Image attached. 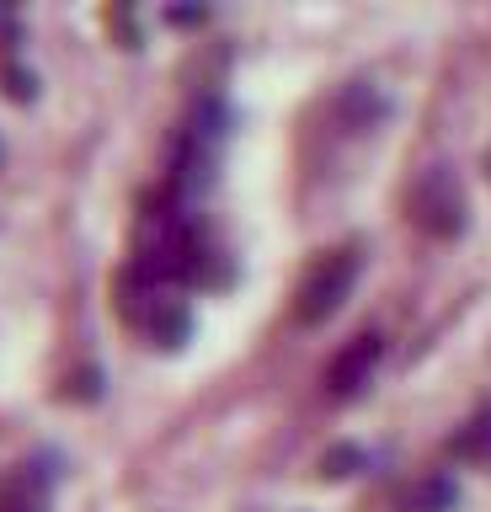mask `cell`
I'll use <instances>...</instances> for the list:
<instances>
[{
	"mask_svg": "<svg viewBox=\"0 0 491 512\" xmlns=\"http://www.w3.org/2000/svg\"><path fill=\"white\" fill-rule=\"evenodd\" d=\"M411 214H417V224L427 235H438V240H454V235H465V192H459L454 182V171L449 166H433L417 182V192H411Z\"/></svg>",
	"mask_w": 491,
	"mask_h": 512,
	"instance_id": "cell-1",
	"label": "cell"
},
{
	"mask_svg": "<svg viewBox=\"0 0 491 512\" xmlns=\"http://www.w3.org/2000/svg\"><path fill=\"white\" fill-rule=\"evenodd\" d=\"M353 278H358V256H353V251L326 256V262L305 278V288H299L294 315L305 320V326H321V320H326V315H337V310H342V299L353 294Z\"/></svg>",
	"mask_w": 491,
	"mask_h": 512,
	"instance_id": "cell-2",
	"label": "cell"
},
{
	"mask_svg": "<svg viewBox=\"0 0 491 512\" xmlns=\"http://www.w3.org/2000/svg\"><path fill=\"white\" fill-rule=\"evenodd\" d=\"M379 352H385V342H379L374 331H369V336H358L353 347H342V352H337V363L326 368V390L337 395V400H347V395H358L363 384H369V374H374Z\"/></svg>",
	"mask_w": 491,
	"mask_h": 512,
	"instance_id": "cell-3",
	"label": "cell"
},
{
	"mask_svg": "<svg viewBox=\"0 0 491 512\" xmlns=\"http://www.w3.org/2000/svg\"><path fill=\"white\" fill-rule=\"evenodd\" d=\"M454 507H459L454 475H427L406 491V512H454Z\"/></svg>",
	"mask_w": 491,
	"mask_h": 512,
	"instance_id": "cell-4",
	"label": "cell"
},
{
	"mask_svg": "<svg viewBox=\"0 0 491 512\" xmlns=\"http://www.w3.org/2000/svg\"><path fill=\"white\" fill-rule=\"evenodd\" d=\"M0 512H49V496H43V475H11L0 486Z\"/></svg>",
	"mask_w": 491,
	"mask_h": 512,
	"instance_id": "cell-5",
	"label": "cell"
},
{
	"mask_svg": "<svg viewBox=\"0 0 491 512\" xmlns=\"http://www.w3.org/2000/svg\"><path fill=\"white\" fill-rule=\"evenodd\" d=\"M150 336L161 342L166 352H177L187 336H193V315L182 310V304H155V315H150Z\"/></svg>",
	"mask_w": 491,
	"mask_h": 512,
	"instance_id": "cell-6",
	"label": "cell"
},
{
	"mask_svg": "<svg viewBox=\"0 0 491 512\" xmlns=\"http://www.w3.org/2000/svg\"><path fill=\"white\" fill-rule=\"evenodd\" d=\"M449 448H454V454H465V459H486V464H491V411L475 416V422L459 432Z\"/></svg>",
	"mask_w": 491,
	"mask_h": 512,
	"instance_id": "cell-7",
	"label": "cell"
},
{
	"mask_svg": "<svg viewBox=\"0 0 491 512\" xmlns=\"http://www.w3.org/2000/svg\"><path fill=\"white\" fill-rule=\"evenodd\" d=\"M363 470V448L358 443H331L321 454V480H347Z\"/></svg>",
	"mask_w": 491,
	"mask_h": 512,
	"instance_id": "cell-8",
	"label": "cell"
},
{
	"mask_svg": "<svg viewBox=\"0 0 491 512\" xmlns=\"http://www.w3.org/2000/svg\"><path fill=\"white\" fill-rule=\"evenodd\" d=\"M225 123H230L225 102H219V96H203L198 112H193V139H198V144H214L219 134H225Z\"/></svg>",
	"mask_w": 491,
	"mask_h": 512,
	"instance_id": "cell-9",
	"label": "cell"
},
{
	"mask_svg": "<svg viewBox=\"0 0 491 512\" xmlns=\"http://www.w3.org/2000/svg\"><path fill=\"white\" fill-rule=\"evenodd\" d=\"M0 86H6L11 102H33V96H38V75L27 70V64L6 59V64H0Z\"/></svg>",
	"mask_w": 491,
	"mask_h": 512,
	"instance_id": "cell-10",
	"label": "cell"
},
{
	"mask_svg": "<svg viewBox=\"0 0 491 512\" xmlns=\"http://www.w3.org/2000/svg\"><path fill=\"white\" fill-rule=\"evenodd\" d=\"M97 395H102V368H91V363H86L75 379H65V400H86V406H91Z\"/></svg>",
	"mask_w": 491,
	"mask_h": 512,
	"instance_id": "cell-11",
	"label": "cell"
},
{
	"mask_svg": "<svg viewBox=\"0 0 491 512\" xmlns=\"http://www.w3.org/2000/svg\"><path fill=\"white\" fill-rule=\"evenodd\" d=\"M347 112H353V123H374L379 112H385V102H379L369 86H353L347 91Z\"/></svg>",
	"mask_w": 491,
	"mask_h": 512,
	"instance_id": "cell-12",
	"label": "cell"
},
{
	"mask_svg": "<svg viewBox=\"0 0 491 512\" xmlns=\"http://www.w3.org/2000/svg\"><path fill=\"white\" fill-rule=\"evenodd\" d=\"M107 27L118 32V43H123V48H139V43H145V32H139V22H134V11H129V6H113V11H107Z\"/></svg>",
	"mask_w": 491,
	"mask_h": 512,
	"instance_id": "cell-13",
	"label": "cell"
},
{
	"mask_svg": "<svg viewBox=\"0 0 491 512\" xmlns=\"http://www.w3.org/2000/svg\"><path fill=\"white\" fill-rule=\"evenodd\" d=\"M166 22H177V27H198V22H209V6H171V11H166Z\"/></svg>",
	"mask_w": 491,
	"mask_h": 512,
	"instance_id": "cell-14",
	"label": "cell"
},
{
	"mask_svg": "<svg viewBox=\"0 0 491 512\" xmlns=\"http://www.w3.org/2000/svg\"><path fill=\"white\" fill-rule=\"evenodd\" d=\"M0 43H6V48L22 43V27H17V16H11L6 6H0Z\"/></svg>",
	"mask_w": 491,
	"mask_h": 512,
	"instance_id": "cell-15",
	"label": "cell"
},
{
	"mask_svg": "<svg viewBox=\"0 0 491 512\" xmlns=\"http://www.w3.org/2000/svg\"><path fill=\"white\" fill-rule=\"evenodd\" d=\"M486 176H491V155H486Z\"/></svg>",
	"mask_w": 491,
	"mask_h": 512,
	"instance_id": "cell-16",
	"label": "cell"
}]
</instances>
